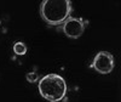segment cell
<instances>
[{"instance_id":"4","label":"cell","mask_w":121,"mask_h":102,"mask_svg":"<svg viewBox=\"0 0 121 102\" xmlns=\"http://www.w3.org/2000/svg\"><path fill=\"white\" fill-rule=\"evenodd\" d=\"M114 56L109 51H99L93 57L91 68H93L99 74H109L114 69Z\"/></svg>"},{"instance_id":"2","label":"cell","mask_w":121,"mask_h":102,"mask_svg":"<svg viewBox=\"0 0 121 102\" xmlns=\"http://www.w3.org/2000/svg\"><path fill=\"white\" fill-rule=\"evenodd\" d=\"M39 93L48 102H59L67 95V83L63 77L56 73H48L38 83Z\"/></svg>"},{"instance_id":"6","label":"cell","mask_w":121,"mask_h":102,"mask_svg":"<svg viewBox=\"0 0 121 102\" xmlns=\"http://www.w3.org/2000/svg\"><path fill=\"white\" fill-rule=\"evenodd\" d=\"M26 79L29 81V83H36V81H39V74L35 73V72H29L26 74Z\"/></svg>"},{"instance_id":"1","label":"cell","mask_w":121,"mask_h":102,"mask_svg":"<svg viewBox=\"0 0 121 102\" xmlns=\"http://www.w3.org/2000/svg\"><path fill=\"white\" fill-rule=\"evenodd\" d=\"M73 6L70 0H44L40 5V16L48 26L63 24L70 17Z\"/></svg>"},{"instance_id":"3","label":"cell","mask_w":121,"mask_h":102,"mask_svg":"<svg viewBox=\"0 0 121 102\" xmlns=\"http://www.w3.org/2000/svg\"><path fill=\"white\" fill-rule=\"evenodd\" d=\"M88 24V21L82 17H72L70 16L67 21L63 23L62 30L65 37L70 39H79L85 32V29Z\"/></svg>"},{"instance_id":"5","label":"cell","mask_w":121,"mask_h":102,"mask_svg":"<svg viewBox=\"0 0 121 102\" xmlns=\"http://www.w3.org/2000/svg\"><path fill=\"white\" fill-rule=\"evenodd\" d=\"M12 50L13 52L18 56H23L27 54V45L23 43V42H16L12 46Z\"/></svg>"}]
</instances>
